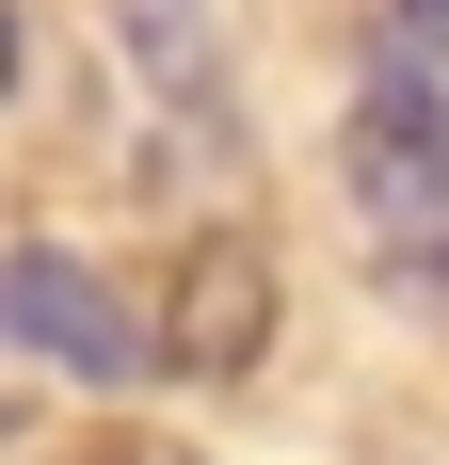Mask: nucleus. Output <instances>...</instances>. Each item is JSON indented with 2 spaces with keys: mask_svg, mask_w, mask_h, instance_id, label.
I'll return each mask as SVG.
<instances>
[{
  "mask_svg": "<svg viewBox=\"0 0 449 465\" xmlns=\"http://www.w3.org/2000/svg\"><path fill=\"white\" fill-rule=\"evenodd\" d=\"M337 193L385 225V257L449 241V81H417V64H369V96L337 113Z\"/></svg>",
  "mask_w": 449,
  "mask_h": 465,
  "instance_id": "f257e3e1",
  "label": "nucleus"
},
{
  "mask_svg": "<svg viewBox=\"0 0 449 465\" xmlns=\"http://www.w3.org/2000/svg\"><path fill=\"white\" fill-rule=\"evenodd\" d=\"M0 353H33L65 385H145L161 370V337L129 322V289L96 257H65V241H0Z\"/></svg>",
  "mask_w": 449,
  "mask_h": 465,
  "instance_id": "f03ea898",
  "label": "nucleus"
},
{
  "mask_svg": "<svg viewBox=\"0 0 449 465\" xmlns=\"http://www.w3.org/2000/svg\"><path fill=\"white\" fill-rule=\"evenodd\" d=\"M145 337H161V370H241V353L273 337V273H257V241H209V257L177 273V322H145Z\"/></svg>",
  "mask_w": 449,
  "mask_h": 465,
  "instance_id": "7ed1b4c3",
  "label": "nucleus"
},
{
  "mask_svg": "<svg viewBox=\"0 0 449 465\" xmlns=\"http://www.w3.org/2000/svg\"><path fill=\"white\" fill-rule=\"evenodd\" d=\"M113 33H129V64H145L161 96H193V113L224 96V33H209V0H113Z\"/></svg>",
  "mask_w": 449,
  "mask_h": 465,
  "instance_id": "20e7f679",
  "label": "nucleus"
},
{
  "mask_svg": "<svg viewBox=\"0 0 449 465\" xmlns=\"http://www.w3.org/2000/svg\"><path fill=\"white\" fill-rule=\"evenodd\" d=\"M385 64H417V81H449V0H385Z\"/></svg>",
  "mask_w": 449,
  "mask_h": 465,
  "instance_id": "39448f33",
  "label": "nucleus"
},
{
  "mask_svg": "<svg viewBox=\"0 0 449 465\" xmlns=\"http://www.w3.org/2000/svg\"><path fill=\"white\" fill-rule=\"evenodd\" d=\"M65 465H193L177 433H96V450H65Z\"/></svg>",
  "mask_w": 449,
  "mask_h": 465,
  "instance_id": "423d86ee",
  "label": "nucleus"
},
{
  "mask_svg": "<svg viewBox=\"0 0 449 465\" xmlns=\"http://www.w3.org/2000/svg\"><path fill=\"white\" fill-rule=\"evenodd\" d=\"M402 305H434V322H449V241H417V257H402Z\"/></svg>",
  "mask_w": 449,
  "mask_h": 465,
  "instance_id": "0eeeda50",
  "label": "nucleus"
},
{
  "mask_svg": "<svg viewBox=\"0 0 449 465\" xmlns=\"http://www.w3.org/2000/svg\"><path fill=\"white\" fill-rule=\"evenodd\" d=\"M0 96H16V0H0Z\"/></svg>",
  "mask_w": 449,
  "mask_h": 465,
  "instance_id": "6e6552de",
  "label": "nucleus"
},
{
  "mask_svg": "<svg viewBox=\"0 0 449 465\" xmlns=\"http://www.w3.org/2000/svg\"><path fill=\"white\" fill-rule=\"evenodd\" d=\"M0 433H16V401H0Z\"/></svg>",
  "mask_w": 449,
  "mask_h": 465,
  "instance_id": "1a4fd4ad",
  "label": "nucleus"
}]
</instances>
